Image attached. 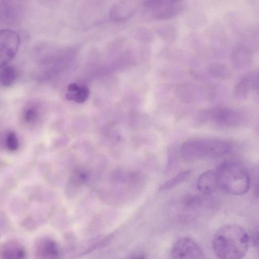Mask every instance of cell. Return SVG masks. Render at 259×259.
<instances>
[{"label": "cell", "instance_id": "4fadbf2b", "mask_svg": "<svg viewBox=\"0 0 259 259\" xmlns=\"http://www.w3.org/2000/svg\"><path fill=\"white\" fill-rule=\"evenodd\" d=\"M17 0H0V23L11 20L17 13Z\"/></svg>", "mask_w": 259, "mask_h": 259}, {"label": "cell", "instance_id": "7a4b0ae2", "mask_svg": "<svg viewBox=\"0 0 259 259\" xmlns=\"http://www.w3.org/2000/svg\"><path fill=\"white\" fill-rule=\"evenodd\" d=\"M219 187L229 194L240 195L246 193L250 187V178L245 168L240 163L227 160L215 171Z\"/></svg>", "mask_w": 259, "mask_h": 259}, {"label": "cell", "instance_id": "d4e9b609", "mask_svg": "<svg viewBox=\"0 0 259 259\" xmlns=\"http://www.w3.org/2000/svg\"><path fill=\"white\" fill-rule=\"evenodd\" d=\"M1 226H0V232H1Z\"/></svg>", "mask_w": 259, "mask_h": 259}, {"label": "cell", "instance_id": "52a82bcc", "mask_svg": "<svg viewBox=\"0 0 259 259\" xmlns=\"http://www.w3.org/2000/svg\"><path fill=\"white\" fill-rule=\"evenodd\" d=\"M258 88V74L252 72L242 78L234 87L233 96L238 100L245 99L251 89L257 90Z\"/></svg>", "mask_w": 259, "mask_h": 259}, {"label": "cell", "instance_id": "44dd1931", "mask_svg": "<svg viewBox=\"0 0 259 259\" xmlns=\"http://www.w3.org/2000/svg\"><path fill=\"white\" fill-rule=\"evenodd\" d=\"M4 143L6 148L10 151H16L19 148L18 138L15 133L13 131H8L6 133Z\"/></svg>", "mask_w": 259, "mask_h": 259}, {"label": "cell", "instance_id": "7c38bea8", "mask_svg": "<svg viewBox=\"0 0 259 259\" xmlns=\"http://www.w3.org/2000/svg\"><path fill=\"white\" fill-rule=\"evenodd\" d=\"M251 55L245 47L240 46L234 49L231 54V61L234 67L237 69L247 68L251 63Z\"/></svg>", "mask_w": 259, "mask_h": 259}, {"label": "cell", "instance_id": "ba28073f", "mask_svg": "<svg viewBox=\"0 0 259 259\" xmlns=\"http://www.w3.org/2000/svg\"><path fill=\"white\" fill-rule=\"evenodd\" d=\"M137 5V0H119L111 7L110 17L115 21L125 20L134 14Z\"/></svg>", "mask_w": 259, "mask_h": 259}, {"label": "cell", "instance_id": "cb8c5ba5", "mask_svg": "<svg viewBox=\"0 0 259 259\" xmlns=\"http://www.w3.org/2000/svg\"><path fill=\"white\" fill-rule=\"evenodd\" d=\"M74 93H69L66 95V98L68 100L74 101Z\"/></svg>", "mask_w": 259, "mask_h": 259}, {"label": "cell", "instance_id": "e0dca14e", "mask_svg": "<svg viewBox=\"0 0 259 259\" xmlns=\"http://www.w3.org/2000/svg\"><path fill=\"white\" fill-rule=\"evenodd\" d=\"M39 109L34 103H29L24 108L22 119L25 123L29 125L34 124L39 117Z\"/></svg>", "mask_w": 259, "mask_h": 259}, {"label": "cell", "instance_id": "8992f818", "mask_svg": "<svg viewBox=\"0 0 259 259\" xmlns=\"http://www.w3.org/2000/svg\"><path fill=\"white\" fill-rule=\"evenodd\" d=\"M172 258H203L204 255L198 243L192 238L183 237L174 244L170 252Z\"/></svg>", "mask_w": 259, "mask_h": 259}, {"label": "cell", "instance_id": "7402d4cb", "mask_svg": "<svg viewBox=\"0 0 259 259\" xmlns=\"http://www.w3.org/2000/svg\"><path fill=\"white\" fill-rule=\"evenodd\" d=\"M89 94L88 88L86 86H82L74 93V101L77 103H82L87 99Z\"/></svg>", "mask_w": 259, "mask_h": 259}, {"label": "cell", "instance_id": "277c9868", "mask_svg": "<svg viewBox=\"0 0 259 259\" xmlns=\"http://www.w3.org/2000/svg\"><path fill=\"white\" fill-rule=\"evenodd\" d=\"M20 45V37L11 29L0 30V68L7 65L16 55Z\"/></svg>", "mask_w": 259, "mask_h": 259}, {"label": "cell", "instance_id": "8fae6325", "mask_svg": "<svg viewBox=\"0 0 259 259\" xmlns=\"http://www.w3.org/2000/svg\"><path fill=\"white\" fill-rule=\"evenodd\" d=\"M199 191L205 195H211L219 188L215 171L208 170L202 174L197 181Z\"/></svg>", "mask_w": 259, "mask_h": 259}, {"label": "cell", "instance_id": "2e32d148", "mask_svg": "<svg viewBox=\"0 0 259 259\" xmlns=\"http://www.w3.org/2000/svg\"><path fill=\"white\" fill-rule=\"evenodd\" d=\"M208 72L213 77L221 79L229 77L231 74V69L228 66L220 63L210 64L208 67Z\"/></svg>", "mask_w": 259, "mask_h": 259}, {"label": "cell", "instance_id": "5b68a950", "mask_svg": "<svg viewBox=\"0 0 259 259\" xmlns=\"http://www.w3.org/2000/svg\"><path fill=\"white\" fill-rule=\"evenodd\" d=\"M201 121H212L226 126H235L240 123L241 115L236 111L224 107H214L200 113Z\"/></svg>", "mask_w": 259, "mask_h": 259}, {"label": "cell", "instance_id": "ac0fdd59", "mask_svg": "<svg viewBox=\"0 0 259 259\" xmlns=\"http://www.w3.org/2000/svg\"><path fill=\"white\" fill-rule=\"evenodd\" d=\"M191 173V169L184 170L165 182L160 188L161 191L170 190L180 185L189 178Z\"/></svg>", "mask_w": 259, "mask_h": 259}, {"label": "cell", "instance_id": "ffe728a7", "mask_svg": "<svg viewBox=\"0 0 259 259\" xmlns=\"http://www.w3.org/2000/svg\"><path fill=\"white\" fill-rule=\"evenodd\" d=\"M182 0H144L145 8L152 10L154 12L162 9L180 4Z\"/></svg>", "mask_w": 259, "mask_h": 259}, {"label": "cell", "instance_id": "9a60e30c", "mask_svg": "<svg viewBox=\"0 0 259 259\" xmlns=\"http://www.w3.org/2000/svg\"><path fill=\"white\" fill-rule=\"evenodd\" d=\"M18 76L16 68L10 65H6L0 68V85L8 87L14 83Z\"/></svg>", "mask_w": 259, "mask_h": 259}, {"label": "cell", "instance_id": "3957f363", "mask_svg": "<svg viewBox=\"0 0 259 259\" xmlns=\"http://www.w3.org/2000/svg\"><path fill=\"white\" fill-rule=\"evenodd\" d=\"M230 150V146L221 140L199 138L185 141L181 147L180 152L183 159L190 162L223 156Z\"/></svg>", "mask_w": 259, "mask_h": 259}, {"label": "cell", "instance_id": "603a6c76", "mask_svg": "<svg viewBox=\"0 0 259 259\" xmlns=\"http://www.w3.org/2000/svg\"><path fill=\"white\" fill-rule=\"evenodd\" d=\"M79 87L76 83H72L68 85L67 90L70 92H73L77 91Z\"/></svg>", "mask_w": 259, "mask_h": 259}, {"label": "cell", "instance_id": "5bb4252c", "mask_svg": "<svg viewBox=\"0 0 259 259\" xmlns=\"http://www.w3.org/2000/svg\"><path fill=\"white\" fill-rule=\"evenodd\" d=\"M178 98L183 102L190 103L197 100L198 90L196 86L190 83L180 85L177 90Z\"/></svg>", "mask_w": 259, "mask_h": 259}, {"label": "cell", "instance_id": "6da1fadb", "mask_svg": "<svg viewBox=\"0 0 259 259\" xmlns=\"http://www.w3.org/2000/svg\"><path fill=\"white\" fill-rule=\"evenodd\" d=\"M249 237L245 230L235 224H227L220 228L212 240L215 254L223 259H239L247 252Z\"/></svg>", "mask_w": 259, "mask_h": 259}, {"label": "cell", "instance_id": "d6986e66", "mask_svg": "<svg viewBox=\"0 0 259 259\" xmlns=\"http://www.w3.org/2000/svg\"><path fill=\"white\" fill-rule=\"evenodd\" d=\"M183 9V6L180 4L160 10L154 12V17L159 20H166L173 18L180 13Z\"/></svg>", "mask_w": 259, "mask_h": 259}, {"label": "cell", "instance_id": "9c48e42d", "mask_svg": "<svg viewBox=\"0 0 259 259\" xmlns=\"http://www.w3.org/2000/svg\"><path fill=\"white\" fill-rule=\"evenodd\" d=\"M33 254L37 258H56L59 255L58 247L51 239L40 238L34 245Z\"/></svg>", "mask_w": 259, "mask_h": 259}, {"label": "cell", "instance_id": "30bf717a", "mask_svg": "<svg viewBox=\"0 0 259 259\" xmlns=\"http://www.w3.org/2000/svg\"><path fill=\"white\" fill-rule=\"evenodd\" d=\"M26 255L24 246L17 240L9 239L0 244V258H24Z\"/></svg>", "mask_w": 259, "mask_h": 259}]
</instances>
